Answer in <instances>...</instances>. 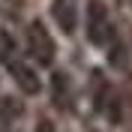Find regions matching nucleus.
<instances>
[{
	"mask_svg": "<svg viewBox=\"0 0 132 132\" xmlns=\"http://www.w3.org/2000/svg\"><path fill=\"white\" fill-rule=\"evenodd\" d=\"M24 45H27V54H30L33 63L39 66H51L54 63V54H57V45L51 39V33L45 30L42 21H30L24 30Z\"/></svg>",
	"mask_w": 132,
	"mask_h": 132,
	"instance_id": "nucleus-1",
	"label": "nucleus"
},
{
	"mask_svg": "<svg viewBox=\"0 0 132 132\" xmlns=\"http://www.w3.org/2000/svg\"><path fill=\"white\" fill-rule=\"evenodd\" d=\"M84 30L90 45H108L111 42V15L102 0H90L87 3V18H84Z\"/></svg>",
	"mask_w": 132,
	"mask_h": 132,
	"instance_id": "nucleus-2",
	"label": "nucleus"
},
{
	"mask_svg": "<svg viewBox=\"0 0 132 132\" xmlns=\"http://www.w3.org/2000/svg\"><path fill=\"white\" fill-rule=\"evenodd\" d=\"M9 75H12V81L18 84V90L27 93V96H36V93L42 90V81L39 75H36V69H33L27 60H18V57H9Z\"/></svg>",
	"mask_w": 132,
	"mask_h": 132,
	"instance_id": "nucleus-3",
	"label": "nucleus"
},
{
	"mask_svg": "<svg viewBox=\"0 0 132 132\" xmlns=\"http://www.w3.org/2000/svg\"><path fill=\"white\" fill-rule=\"evenodd\" d=\"M51 18H54V24L66 36H72L75 27H78V6H75V0H51Z\"/></svg>",
	"mask_w": 132,
	"mask_h": 132,
	"instance_id": "nucleus-4",
	"label": "nucleus"
},
{
	"mask_svg": "<svg viewBox=\"0 0 132 132\" xmlns=\"http://www.w3.org/2000/svg\"><path fill=\"white\" fill-rule=\"evenodd\" d=\"M51 84H54V102H57V108H66L69 105V81H66V75L57 72Z\"/></svg>",
	"mask_w": 132,
	"mask_h": 132,
	"instance_id": "nucleus-5",
	"label": "nucleus"
},
{
	"mask_svg": "<svg viewBox=\"0 0 132 132\" xmlns=\"http://www.w3.org/2000/svg\"><path fill=\"white\" fill-rule=\"evenodd\" d=\"M33 132H57V129H54V123H51V120H39Z\"/></svg>",
	"mask_w": 132,
	"mask_h": 132,
	"instance_id": "nucleus-6",
	"label": "nucleus"
},
{
	"mask_svg": "<svg viewBox=\"0 0 132 132\" xmlns=\"http://www.w3.org/2000/svg\"><path fill=\"white\" fill-rule=\"evenodd\" d=\"M129 3H132V0H129Z\"/></svg>",
	"mask_w": 132,
	"mask_h": 132,
	"instance_id": "nucleus-7",
	"label": "nucleus"
}]
</instances>
